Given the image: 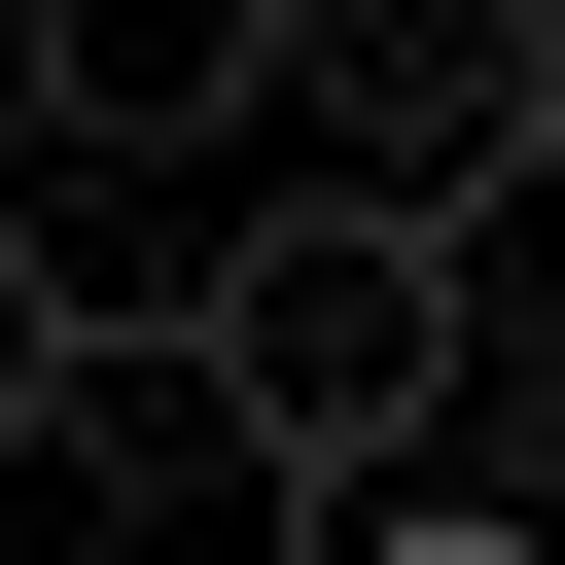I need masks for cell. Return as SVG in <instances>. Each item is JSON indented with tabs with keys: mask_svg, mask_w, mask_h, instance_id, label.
Here are the masks:
<instances>
[{
	"mask_svg": "<svg viewBox=\"0 0 565 565\" xmlns=\"http://www.w3.org/2000/svg\"><path fill=\"white\" fill-rule=\"evenodd\" d=\"M212 353H247L282 494H424V424H459V353H494V212H424V177H247V212H212Z\"/></svg>",
	"mask_w": 565,
	"mask_h": 565,
	"instance_id": "6da1fadb",
	"label": "cell"
},
{
	"mask_svg": "<svg viewBox=\"0 0 565 565\" xmlns=\"http://www.w3.org/2000/svg\"><path fill=\"white\" fill-rule=\"evenodd\" d=\"M282 106H318V177H424V212L565 177L530 141V0H282Z\"/></svg>",
	"mask_w": 565,
	"mask_h": 565,
	"instance_id": "7a4b0ae2",
	"label": "cell"
},
{
	"mask_svg": "<svg viewBox=\"0 0 565 565\" xmlns=\"http://www.w3.org/2000/svg\"><path fill=\"white\" fill-rule=\"evenodd\" d=\"M0 106H35V177H247L282 0H35V35H0Z\"/></svg>",
	"mask_w": 565,
	"mask_h": 565,
	"instance_id": "3957f363",
	"label": "cell"
},
{
	"mask_svg": "<svg viewBox=\"0 0 565 565\" xmlns=\"http://www.w3.org/2000/svg\"><path fill=\"white\" fill-rule=\"evenodd\" d=\"M35 494H106L141 565H247V494H282V424H247V353H212V282H141L106 318V388H71V459Z\"/></svg>",
	"mask_w": 565,
	"mask_h": 565,
	"instance_id": "277c9868",
	"label": "cell"
},
{
	"mask_svg": "<svg viewBox=\"0 0 565 565\" xmlns=\"http://www.w3.org/2000/svg\"><path fill=\"white\" fill-rule=\"evenodd\" d=\"M106 318H141V282H106V212H71V177H0V494L71 459V388H106Z\"/></svg>",
	"mask_w": 565,
	"mask_h": 565,
	"instance_id": "5b68a950",
	"label": "cell"
},
{
	"mask_svg": "<svg viewBox=\"0 0 565 565\" xmlns=\"http://www.w3.org/2000/svg\"><path fill=\"white\" fill-rule=\"evenodd\" d=\"M318 565H565V494H318Z\"/></svg>",
	"mask_w": 565,
	"mask_h": 565,
	"instance_id": "8992f818",
	"label": "cell"
},
{
	"mask_svg": "<svg viewBox=\"0 0 565 565\" xmlns=\"http://www.w3.org/2000/svg\"><path fill=\"white\" fill-rule=\"evenodd\" d=\"M530 141H565V0H530Z\"/></svg>",
	"mask_w": 565,
	"mask_h": 565,
	"instance_id": "52a82bcc",
	"label": "cell"
},
{
	"mask_svg": "<svg viewBox=\"0 0 565 565\" xmlns=\"http://www.w3.org/2000/svg\"><path fill=\"white\" fill-rule=\"evenodd\" d=\"M0 35H35V0H0Z\"/></svg>",
	"mask_w": 565,
	"mask_h": 565,
	"instance_id": "ba28073f",
	"label": "cell"
}]
</instances>
